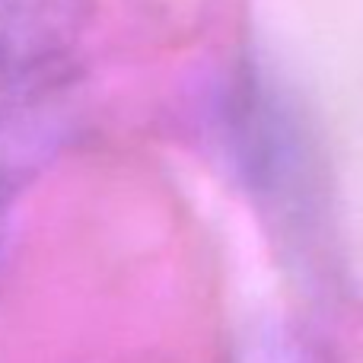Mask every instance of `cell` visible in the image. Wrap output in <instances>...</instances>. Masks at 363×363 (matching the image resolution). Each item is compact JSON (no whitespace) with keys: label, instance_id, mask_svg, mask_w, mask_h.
Listing matches in <instances>:
<instances>
[{"label":"cell","instance_id":"1","mask_svg":"<svg viewBox=\"0 0 363 363\" xmlns=\"http://www.w3.org/2000/svg\"><path fill=\"white\" fill-rule=\"evenodd\" d=\"M93 16V0H0V102L48 86Z\"/></svg>","mask_w":363,"mask_h":363},{"label":"cell","instance_id":"2","mask_svg":"<svg viewBox=\"0 0 363 363\" xmlns=\"http://www.w3.org/2000/svg\"><path fill=\"white\" fill-rule=\"evenodd\" d=\"M67 112L48 86L0 102V223L16 194L57 153Z\"/></svg>","mask_w":363,"mask_h":363},{"label":"cell","instance_id":"3","mask_svg":"<svg viewBox=\"0 0 363 363\" xmlns=\"http://www.w3.org/2000/svg\"><path fill=\"white\" fill-rule=\"evenodd\" d=\"M0 255H4V236H0Z\"/></svg>","mask_w":363,"mask_h":363}]
</instances>
